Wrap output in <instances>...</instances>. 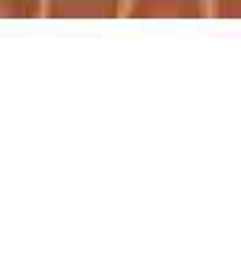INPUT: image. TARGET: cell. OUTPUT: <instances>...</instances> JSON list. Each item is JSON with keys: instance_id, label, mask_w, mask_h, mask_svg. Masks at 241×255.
I'll list each match as a JSON object with an SVG mask.
<instances>
[{"instance_id": "1", "label": "cell", "mask_w": 241, "mask_h": 255, "mask_svg": "<svg viewBox=\"0 0 241 255\" xmlns=\"http://www.w3.org/2000/svg\"><path fill=\"white\" fill-rule=\"evenodd\" d=\"M223 12L227 17H241V0H223Z\"/></svg>"}]
</instances>
